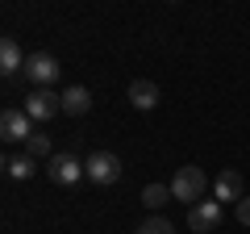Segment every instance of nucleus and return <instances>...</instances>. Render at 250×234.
<instances>
[{"label":"nucleus","mask_w":250,"mask_h":234,"mask_svg":"<svg viewBox=\"0 0 250 234\" xmlns=\"http://www.w3.org/2000/svg\"><path fill=\"white\" fill-rule=\"evenodd\" d=\"M83 171H88L92 184H117L125 167H121V159H117L113 151H92L88 159H83Z\"/></svg>","instance_id":"obj_2"},{"label":"nucleus","mask_w":250,"mask_h":234,"mask_svg":"<svg viewBox=\"0 0 250 234\" xmlns=\"http://www.w3.org/2000/svg\"><path fill=\"white\" fill-rule=\"evenodd\" d=\"M21 67H25V54H21L17 38H4V42H0V71L13 75V71H21Z\"/></svg>","instance_id":"obj_11"},{"label":"nucleus","mask_w":250,"mask_h":234,"mask_svg":"<svg viewBox=\"0 0 250 234\" xmlns=\"http://www.w3.org/2000/svg\"><path fill=\"white\" fill-rule=\"evenodd\" d=\"M25 155H34V159H50V138L46 134H34L25 142Z\"/></svg>","instance_id":"obj_15"},{"label":"nucleus","mask_w":250,"mask_h":234,"mask_svg":"<svg viewBox=\"0 0 250 234\" xmlns=\"http://www.w3.org/2000/svg\"><path fill=\"white\" fill-rule=\"evenodd\" d=\"M134 234H175V226H171L167 217H159V213H154V217H146V222L138 226Z\"/></svg>","instance_id":"obj_14"},{"label":"nucleus","mask_w":250,"mask_h":234,"mask_svg":"<svg viewBox=\"0 0 250 234\" xmlns=\"http://www.w3.org/2000/svg\"><path fill=\"white\" fill-rule=\"evenodd\" d=\"M25 113L34 121H50V117L62 113V92H50V88H34L25 96Z\"/></svg>","instance_id":"obj_6"},{"label":"nucleus","mask_w":250,"mask_h":234,"mask_svg":"<svg viewBox=\"0 0 250 234\" xmlns=\"http://www.w3.org/2000/svg\"><path fill=\"white\" fill-rule=\"evenodd\" d=\"M188 226L192 234H208L221 226V201H196V205L188 209Z\"/></svg>","instance_id":"obj_7"},{"label":"nucleus","mask_w":250,"mask_h":234,"mask_svg":"<svg viewBox=\"0 0 250 234\" xmlns=\"http://www.w3.org/2000/svg\"><path fill=\"white\" fill-rule=\"evenodd\" d=\"M129 105L134 109H154L159 105V84L154 80H134L129 84Z\"/></svg>","instance_id":"obj_10"},{"label":"nucleus","mask_w":250,"mask_h":234,"mask_svg":"<svg viewBox=\"0 0 250 234\" xmlns=\"http://www.w3.org/2000/svg\"><path fill=\"white\" fill-rule=\"evenodd\" d=\"M59 59L54 54H46V50H34V54H25V80H34L38 88H50L54 80H59Z\"/></svg>","instance_id":"obj_4"},{"label":"nucleus","mask_w":250,"mask_h":234,"mask_svg":"<svg viewBox=\"0 0 250 234\" xmlns=\"http://www.w3.org/2000/svg\"><path fill=\"white\" fill-rule=\"evenodd\" d=\"M92 109V92L83 88V84H71V88L62 92V113H71V117H83Z\"/></svg>","instance_id":"obj_9"},{"label":"nucleus","mask_w":250,"mask_h":234,"mask_svg":"<svg viewBox=\"0 0 250 234\" xmlns=\"http://www.w3.org/2000/svg\"><path fill=\"white\" fill-rule=\"evenodd\" d=\"M238 222H242V226H250V197H242V201H238Z\"/></svg>","instance_id":"obj_16"},{"label":"nucleus","mask_w":250,"mask_h":234,"mask_svg":"<svg viewBox=\"0 0 250 234\" xmlns=\"http://www.w3.org/2000/svg\"><path fill=\"white\" fill-rule=\"evenodd\" d=\"M167 201H171V184H146V188H142V205L154 209V213H159Z\"/></svg>","instance_id":"obj_13"},{"label":"nucleus","mask_w":250,"mask_h":234,"mask_svg":"<svg viewBox=\"0 0 250 234\" xmlns=\"http://www.w3.org/2000/svg\"><path fill=\"white\" fill-rule=\"evenodd\" d=\"M38 130H34V117L25 109H4L0 113V138L4 142H29Z\"/></svg>","instance_id":"obj_3"},{"label":"nucleus","mask_w":250,"mask_h":234,"mask_svg":"<svg viewBox=\"0 0 250 234\" xmlns=\"http://www.w3.org/2000/svg\"><path fill=\"white\" fill-rule=\"evenodd\" d=\"M46 176H50L54 184H75V180H83L88 171H83V163L75 159L71 151H59V155L46 159Z\"/></svg>","instance_id":"obj_5"},{"label":"nucleus","mask_w":250,"mask_h":234,"mask_svg":"<svg viewBox=\"0 0 250 234\" xmlns=\"http://www.w3.org/2000/svg\"><path fill=\"white\" fill-rule=\"evenodd\" d=\"M242 188H246V184H242V171H233V167H225L221 176L213 180V197H217V201H233V205H238V201H242Z\"/></svg>","instance_id":"obj_8"},{"label":"nucleus","mask_w":250,"mask_h":234,"mask_svg":"<svg viewBox=\"0 0 250 234\" xmlns=\"http://www.w3.org/2000/svg\"><path fill=\"white\" fill-rule=\"evenodd\" d=\"M205 188H208V176L196 167V163L179 167V171H175V180H171V197H175V201H184L188 209H192L200 197H205Z\"/></svg>","instance_id":"obj_1"},{"label":"nucleus","mask_w":250,"mask_h":234,"mask_svg":"<svg viewBox=\"0 0 250 234\" xmlns=\"http://www.w3.org/2000/svg\"><path fill=\"white\" fill-rule=\"evenodd\" d=\"M4 171H9L13 180H29L38 171V163H34V155H9V159H4Z\"/></svg>","instance_id":"obj_12"}]
</instances>
